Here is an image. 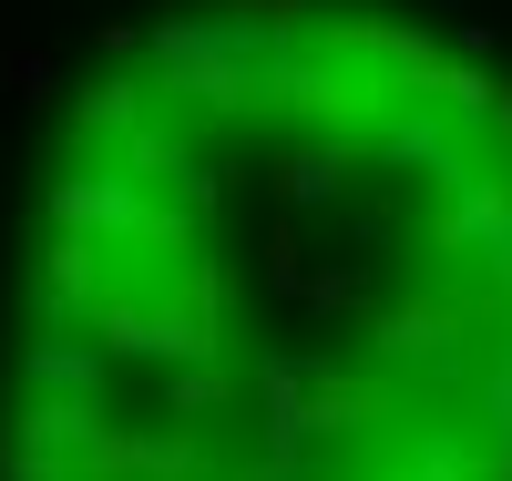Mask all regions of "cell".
Instances as JSON below:
<instances>
[{
	"instance_id": "cell-1",
	"label": "cell",
	"mask_w": 512,
	"mask_h": 481,
	"mask_svg": "<svg viewBox=\"0 0 512 481\" xmlns=\"http://www.w3.org/2000/svg\"><path fill=\"white\" fill-rule=\"evenodd\" d=\"M0 481H512V72L379 0L113 41L11 215Z\"/></svg>"
}]
</instances>
